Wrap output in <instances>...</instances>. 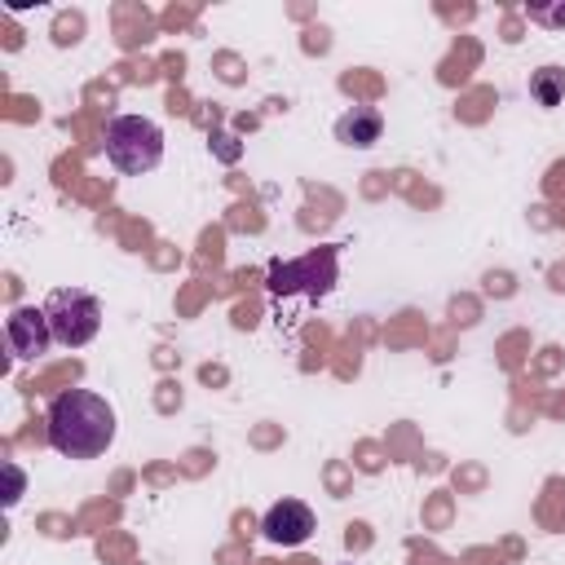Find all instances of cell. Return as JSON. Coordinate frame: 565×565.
Here are the masks:
<instances>
[{"label": "cell", "mask_w": 565, "mask_h": 565, "mask_svg": "<svg viewBox=\"0 0 565 565\" xmlns=\"http://www.w3.org/2000/svg\"><path fill=\"white\" fill-rule=\"evenodd\" d=\"M260 530H265V539L278 543V547H300V543L313 534V512H309V503H300V499H278V503L265 512Z\"/></svg>", "instance_id": "8992f818"}, {"label": "cell", "mask_w": 565, "mask_h": 565, "mask_svg": "<svg viewBox=\"0 0 565 565\" xmlns=\"http://www.w3.org/2000/svg\"><path fill=\"white\" fill-rule=\"evenodd\" d=\"M49 446L66 459H97L115 441V406L93 388H62L44 411Z\"/></svg>", "instance_id": "6da1fadb"}, {"label": "cell", "mask_w": 565, "mask_h": 565, "mask_svg": "<svg viewBox=\"0 0 565 565\" xmlns=\"http://www.w3.org/2000/svg\"><path fill=\"white\" fill-rule=\"evenodd\" d=\"M380 132H384V115H380L375 106H349V110L335 119V141H344V146H353V150L375 146Z\"/></svg>", "instance_id": "52a82bcc"}, {"label": "cell", "mask_w": 565, "mask_h": 565, "mask_svg": "<svg viewBox=\"0 0 565 565\" xmlns=\"http://www.w3.org/2000/svg\"><path fill=\"white\" fill-rule=\"evenodd\" d=\"M4 340H9L13 358L35 362V358L49 353V344H53V327H49L44 309H35V305H18V309L9 313V322H4Z\"/></svg>", "instance_id": "5b68a950"}, {"label": "cell", "mask_w": 565, "mask_h": 565, "mask_svg": "<svg viewBox=\"0 0 565 565\" xmlns=\"http://www.w3.org/2000/svg\"><path fill=\"white\" fill-rule=\"evenodd\" d=\"M335 247H313V252H305V256H296V260H274L269 265V274H265V287H269V296H291V291H305V296H327L331 287H335Z\"/></svg>", "instance_id": "277c9868"}, {"label": "cell", "mask_w": 565, "mask_h": 565, "mask_svg": "<svg viewBox=\"0 0 565 565\" xmlns=\"http://www.w3.org/2000/svg\"><path fill=\"white\" fill-rule=\"evenodd\" d=\"M106 159L124 177H141L163 159V128L146 115H115L106 124Z\"/></svg>", "instance_id": "7a4b0ae2"}, {"label": "cell", "mask_w": 565, "mask_h": 565, "mask_svg": "<svg viewBox=\"0 0 565 565\" xmlns=\"http://www.w3.org/2000/svg\"><path fill=\"white\" fill-rule=\"evenodd\" d=\"M49 327H53V344H66V349H79L97 335L102 327V300L93 291H79V287H57L49 291V300L40 305Z\"/></svg>", "instance_id": "3957f363"}, {"label": "cell", "mask_w": 565, "mask_h": 565, "mask_svg": "<svg viewBox=\"0 0 565 565\" xmlns=\"http://www.w3.org/2000/svg\"><path fill=\"white\" fill-rule=\"evenodd\" d=\"M0 472H4V508H13V503L22 499V490H26V477H22V468H18L13 459H4Z\"/></svg>", "instance_id": "9c48e42d"}, {"label": "cell", "mask_w": 565, "mask_h": 565, "mask_svg": "<svg viewBox=\"0 0 565 565\" xmlns=\"http://www.w3.org/2000/svg\"><path fill=\"white\" fill-rule=\"evenodd\" d=\"M530 97L539 106H561L565 102V71L561 66H539L530 75Z\"/></svg>", "instance_id": "ba28073f"}, {"label": "cell", "mask_w": 565, "mask_h": 565, "mask_svg": "<svg viewBox=\"0 0 565 565\" xmlns=\"http://www.w3.org/2000/svg\"><path fill=\"white\" fill-rule=\"evenodd\" d=\"M530 22H543V26H565V0L556 4H525Z\"/></svg>", "instance_id": "30bf717a"}]
</instances>
